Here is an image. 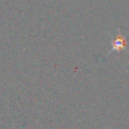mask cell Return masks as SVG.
<instances>
[{
    "label": "cell",
    "mask_w": 129,
    "mask_h": 129,
    "mask_svg": "<svg viewBox=\"0 0 129 129\" xmlns=\"http://www.w3.org/2000/svg\"><path fill=\"white\" fill-rule=\"evenodd\" d=\"M125 44H126V40H125V38H124V37H122L121 35L116 36L115 40L113 41L112 49L110 50V52H111V51H113V50H118V51H120V50L124 49Z\"/></svg>",
    "instance_id": "cell-1"
}]
</instances>
